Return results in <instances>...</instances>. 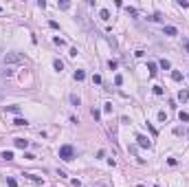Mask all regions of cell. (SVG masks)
Segmentation results:
<instances>
[{"instance_id":"obj_6","label":"cell","mask_w":189,"mask_h":187,"mask_svg":"<svg viewBox=\"0 0 189 187\" xmlns=\"http://www.w3.org/2000/svg\"><path fill=\"white\" fill-rule=\"evenodd\" d=\"M163 31H165V35H169V38H172V35H178V29H176V26H165Z\"/></svg>"},{"instance_id":"obj_4","label":"cell","mask_w":189,"mask_h":187,"mask_svg":"<svg viewBox=\"0 0 189 187\" xmlns=\"http://www.w3.org/2000/svg\"><path fill=\"white\" fill-rule=\"evenodd\" d=\"M13 145H16V147H20V150H26L29 141H26V139H20V136H18V139H13Z\"/></svg>"},{"instance_id":"obj_22","label":"cell","mask_w":189,"mask_h":187,"mask_svg":"<svg viewBox=\"0 0 189 187\" xmlns=\"http://www.w3.org/2000/svg\"><path fill=\"white\" fill-rule=\"evenodd\" d=\"M2 159H5V161H11V159H13V152H2Z\"/></svg>"},{"instance_id":"obj_31","label":"cell","mask_w":189,"mask_h":187,"mask_svg":"<svg viewBox=\"0 0 189 187\" xmlns=\"http://www.w3.org/2000/svg\"><path fill=\"white\" fill-rule=\"evenodd\" d=\"M154 187H158V185H154Z\"/></svg>"},{"instance_id":"obj_14","label":"cell","mask_w":189,"mask_h":187,"mask_svg":"<svg viewBox=\"0 0 189 187\" xmlns=\"http://www.w3.org/2000/svg\"><path fill=\"white\" fill-rule=\"evenodd\" d=\"M7 112H13V115H20V106H7Z\"/></svg>"},{"instance_id":"obj_7","label":"cell","mask_w":189,"mask_h":187,"mask_svg":"<svg viewBox=\"0 0 189 187\" xmlns=\"http://www.w3.org/2000/svg\"><path fill=\"white\" fill-rule=\"evenodd\" d=\"M180 46L185 49V53L189 55V38H187V35H182V40H180Z\"/></svg>"},{"instance_id":"obj_5","label":"cell","mask_w":189,"mask_h":187,"mask_svg":"<svg viewBox=\"0 0 189 187\" xmlns=\"http://www.w3.org/2000/svg\"><path fill=\"white\" fill-rule=\"evenodd\" d=\"M187 99H189V90H187V88H182L180 93H178V101H182V103H185Z\"/></svg>"},{"instance_id":"obj_23","label":"cell","mask_w":189,"mask_h":187,"mask_svg":"<svg viewBox=\"0 0 189 187\" xmlns=\"http://www.w3.org/2000/svg\"><path fill=\"white\" fill-rule=\"evenodd\" d=\"M154 95L161 97V95H163V86H154Z\"/></svg>"},{"instance_id":"obj_15","label":"cell","mask_w":189,"mask_h":187,"mask_svg":"<svg viewBox=\"0 0 189 187\" xmlns=\"http://www.w3.org/2000/svg\"><path fill=\"white\" fill-rule=\"evenodd\" d=\"M57 7H59V9H64V11H66V9H70V2H66V0H62V2H57Z\"/></svg>"},{"instance_id":"obj_24","label":"cell","mask_w":189,"mask_h":187,"mask_svg":"<svg viewBox=\"0 0 189 187\" xmlns=\"http://www.w3.org/2000/svg\"><path fill=\"white\" fill-rule=\"evenodd\" d=\"M7 185L9 187H18V183H16V178H7Z\"/></svg>"},{"instance_id":"obj_21","label":"cell","mask_w":189,"mask_h":187,"mask_svg":"<svg viewBox=\"0 0 189 187\" xmlns=\"http://www.w3.org/2000/svg\"><path fill=\"white\" fill-rule=\"evenodd\" d=\"M145 126L149 128V132H152V136H156V134H158V130H156V128H154V126H152V123H145Z\"/></svg>"},{"instance_id":"obj_28","label":"cell","mask_w":189,"mask_h":187,"mask_svg":"<svg viewBox=\"0 0 189 187\" xmlns=\"http://www.w3.org/2000/svg\"><path fill=\"white\" fill-rule=\"evenodd\" d=\"M158 121H167V115H165V112H163V110L158 112Z\"/></svg>"},{"instance_id":"obj_8","label":"cell","mask_w":189,"mask_h":187,"mask_svg":"<svg viewBox=\"0 0 189 187\" xmlns=\"http://www.w3.org/2000/svg\"><path fill=\"white\" fill-rule=\"evenodd\" d=\"M148 70H149V77H154V75H156V64H154V62H149V64H148Z\"/></svg>"},{"instance_id":"obj_17","label":"cell","mask_w":189,"mask_h":187,"mask_svg":"<svg viewBox=\"0 0 189 187\" xmlns=\"http://www.w3.org/2000/svg\"><path fill=\"white\" fill-rule=\"evenodd\" d=\"M178 119H180V121H189V112H178Z\"/></svg>"},{"instance_id":"obj_27","label":"cell","mask_w":189,"mask_h":187,"mask_svg":"<svg viewBox=\"0 0 189 187\" xmlns=\"http://www.w3.org/2000/svg\"><path fill=\"white\" fill-rule=\"evenodd\" d=\"M103 112H112V103H103Z\"/></svg>"},{"instance_id":"obj_18","label":"cell","mask_w":189,"mask_h":187,"mask_svg":"<svg viewBox=\"0 0 189 187\" xmlns=\"http://www.w3.org/2000/svg\"><path fill=\"white\" fill-rule=\"evenodd\" d=\"M92 119H95V121H99V119H101V112H99L97 108H92Z\"/></svg>"},{"instance_id":"obj_30","label":"cell","mask_w":189,"mask_h":187,"mask_svg":"<svg viewBox=\"0 0 189 187\" xmlns=\"http://www.w3.org/2000/svg\"><path fill=\"white\" fill-rule=\"evenodd\" d=\"M187 79H189V75H187Z\"/></svg>"},{"instance_id":"obj_10","label":"cell","mask_w":189,"mask_h":187,"mask_svg":"<svg viewBox=\"0 0 189 187\" xmlns=\"http://www.w3.org/2000/svg\"><path fill=\"white\" fill-rule=\"evenodd\" d=\"M75 79H77V82H84V79H86V73H84V70H75Z\"/></svg>"},{"instance_id":"obj_16","label":"cell","mask_w":189,"mask_h":187,"mask_svg":"<svg viewBox=\"0 0 189 187\" xmlns=\"http://www.w3.org/2000/svg\"><path fill=\"white\" fill-rule=\"evenodd\" d=\"M161 68H163V70H169V68H172V64H169L167 60H161Z\"/></svg>"},{"instance_id":"obj_19","label":"cell","mask_w":189,"mask_h":187,"mask_svg":"<svg viewBox=\"0 0 189 187\" xmlns=\"http://www.w3.org/2000/svg\"><path fill=\"white\" fill-rule=\"evenodd\" d=\"M53 66H55V70H62L64 64H62V60H55V62H53Z\"/></svg>"},{"instance_id":"obj_2","label":"cell","mask_w":189,"mask_h":187,"mask_svg":"<svg viewBox=\"0 0 189 187\" xmlns=\"http://www.w3.org/2000/svg\"><path fill=\"white\" fill-rule=\"evenodd\" d=\"M5 62L7 64H22L24 62V55H20V53H7L5 55Z\"/></svg>"},{"instance_id":"obj_26","label":"cell","mask_w":189,"mask_h":187,"mask_svg":"<svg viewBox=\"0 0 189 187\" xmlns=\"http://www.w3.org/2000/svg\"><path fill=\"white\" fill-rule=\"evenodd\" d=\"M115 84H117V86H121V84H123V77L117 75V77H115Z\"/></svg>"},{"instance_id":"obj_13","label":"cell","mask_w":189,"mask_h":187,"mask_svg":"<svg viewBox=\"0 0 189 187\" xmlns=\"http://www.w3.org/2000/svg\"><path fill=\"white\" fill-rule=\"evenodd\" d=\"M172 79H174V82H180V79H182V73H180V70H174V73H172Z\"/></svg>"},{"instance_id":"obj_3","label":"cell","mask_w":189,"mask_h":187,"mask_svg":"<svg viewBox=\"0 0 189 187\" xmlns=\"http://www.w3.org/2000/svg\"><path fill=\"white\" fill-rule=\"evenodd\" d=\"M136 145H139V147H148V150H149V147H152V141H149L148 136L139 134V136H136Z\"/></svg>"},{"instance_id":"obj_1","label":"cell","mask_w":189,"mask_h":187,"mask_svg":"<svg viewBox=\"0 0 189 187\" xmlns=\"http://www.w3.org/2000/svg\"><path fill=\"white\" fill-rule=\"evenodd\" d=\"M73 156H75L73 145H62V147H59V159H62V161H73Z\"/></svg>"},{"instance_id":"obj_25","label":"cell","mask_w":189,"mask_h":187,"mask_svg":"<svg viewBox=\"0 0 189 187\" xmlns=\"http://www.w3.org/2000/svg\"><path fill=\"white\" fill-rule=\"evenodd\" d=\"M178 7H182V9H187V7H189V2H187V0H178Z\"/></svg>"},{"instance_id":"obj_29","label":"cell","mask_w":189,"mask_h":187,"mask_svg":"<svg viewBox=\"0 0 189 187\" xmlns=\"http://www.w3.org/2000/svg\"><path fill=\"white\" fill-rule=\"evenodd\" d=\"M0 11H2V7H0Z\"/></svg>"},{"instance_id":"obj_9","label":"cell","mask_w":189,"mask_h":187,"mask_svg":"<svg viewBox=\"0 0 189 187\" xmlns=\"http://www.w3.org/2000/svg\"><path fill=\"white\" fill-rule=\"evenodd\" d=\"M99 16H101V20H110V11H108V9H101V11H99Z\"/></svg>"},{"instance_id":"obj_20","label":"cell","mask_w":189,"mask_h":187,"mask_svg":"<svg viewBox=\"0 0 189 187\" xmlns=\"http://www.w3.org/2000/svg\"><path fill=\"white\" fill-rule=\"evenodd\" d=\"M70 103H73V106H79V97H77V95H70Z\"/></svg>"},{"instance_id":"obj_11","label":"cell","mask_w":189,"mask_h":187,"mask_svg":"<svg viewBox=\"0 0 189 187\" xmlns=\"http://www.w3.org/2000/svg\"><path fill=\"white\" fill-rule=\"evenodd\" d=\"M13 126H20V128H22V126H29V121H26V119H22V117H18V119L13 121Z\"/></svg>"},{"instance_id":"obj_12","label":"cell","mask_w":189,"mask_h":187,"mask_svg":"<svg viewBox=\"0 0 189 187\" xmlns=\"http://www.w3.org/2000/svg\"><path fill=\"white\" fill-rule=\"evenodd\" d=\"M24 176L29 180H33V183H40V185H42V178H40V176H35V174H24Z\"/></svg>"}]
</instances>
